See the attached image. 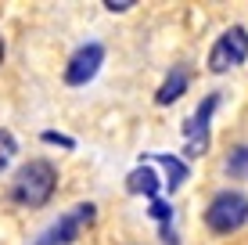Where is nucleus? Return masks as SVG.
Masks as SVG:
<instances>
[{"label":"nucleus","instance_id":"nucleus-8","mask_svg":"<svg viewBox=\"0 0 248 245\" xmlns=\"http://www.w3.org/2000/svg\"><path fill=\"white\" fill-rule=\"evenodd\" d=\"M187 83H191V72H187L184 65H176V69L166 76V83L158 87V94H155V105H173L176 98H184Z\"/></svg>","mask_w":248,"mask_h":245},{"label":"nucleus","instance_id":"nucleus-4","mask_svg":"<svg viewBox=\"0 0 248 245\" xmlns=\"http://www.w3.org/2000/svg\"><path fill=\"white\" fill-rule=\"evenodd\" d=\"M245 58H248V29L245 25H230L209 50V72H216V76L230 72L237 65H245Z\"/></svg>","mask_w":248,"mask_h":245},{"label":"nucleus","instance_id":"nucleus-11","mask_svg":"<svg viewBox=\"0 0 248 245\" xmlns=\"http://www.w3.org/2000/svg\"><path fill=\"white\" fill-rule=\"evenodd\" d=\"M15 151H18V145H15V137L7 130H0V173L11 166V159H15Z\"/></svg>","mask_w":248,"mask_h":245},{"label":"nucleus","instance_id":"nucleus-3","mask_svg":"<svg viewBox=\"0 0 248 245\" xmlns=\"http://www.w3.org/2000/svg\"><path fill=\"white\" fill-rule=\"evenodd\" d=\"M93 216H97V206H93V202H79V206L68 209L65 216H58L32 245H72L83 234V227L93 224Z\"/></svg>","mask_w":248,"mask_h":245},{"label":"nucleus","instance_id":"nucleus-6","mask_svg":"<svg viewBox=\"0 0 248 245\" xmlns=\"http://www.w3.org/2000/svg\"><path fill=\"white\" fill-rule=\"evenodd\" d=\"M101 65H105V47H101L97 40H90V44H83L72 58H68L65 83H68V87H83V83H90L93 76H97Z\"/></svg>","mask_w":248,"mask_h":245},{"label":"nucleus","instance_id":"nucleus-12","mask_svg":"<svg viewBox=\"0 0 248 245\" xmlns=\"http://www.w3.org/2000/svg\"><path fill=\"white\" fill-rule=\"evenodd\" d=\"M151 216H155L162 227H169V220H173V209H169L162 198H151Z\"/></svg>","mask_w":248,"mask_h":245},{"label":"nucleus","instance_id":"nucleus-9","mask_svg":"<svg viewBox=\"0 0 248 245\" xmlns=\"http://www.w3.org/2000/svg\"><path fill=\"white\" fill-rule=\"evenodd\" d=\"M126 191H130V195L155 198V195H158V177H155V170H151L148 163H140L130 177H126Z\"/></svg>","mask_w":248,"mask_h":245},{"label":"nucleus","instance_id":"nucleus-10","mask_svg":"<svg viewBox=\"0 0 248 245\" xmlns=\"http://www.w3.org/2000/svg\"><path fill=\"white\" fill-rule=\"evenodd\" d=\"M227 173H230V177H248V145L234 148V151L227 155Z\"/></svg>","mask_w":248,"mask_h":245},{"label":"nucleus","instance_id":"nucleus-5","mask_svg":"<svg viewBox=\"0 0 248 245\" xmlns=\"http://www.w3.org/2000/svg\"><path fill=\"white\" fill-rule=\"evenodd\" d=\"M219 108V94H205V101L194 108V115L184 123V133H187V159H198L205 155L209 148V119L212 112Z\"/></svg>","mask_w":248,"mask_h":245},{"label":"nucleus","instance_id":"nucleus-7","mask_svg":"<svg viewBox=\"0 0 248 245\" xmlns=\"http://www.w3.org/2000/svg\"><path fill=\"white\" fill-rule=\"evenodd\" d=\"M140 163H155V166H162L166 170V177H169V188H180V184L187 180V163L184 159H176V155H166V151H155V155H140Z\"/></svg>","mask_w":248,"mask_h":245},{"label":"nucleus","instance_id":"nucleus-15","mask_svg":"<svg viewBox=\"0 0 248 245\" xmlns=\"http://www.w3.org/2000/svg\"><path fill=\"white\" fill-rule=\"evenodd\" d=\"M0 62H4V36H0Z\"/></svg>","mask_w":248,"mask_h":245},{"label":"nucleus","instance_id":"nucleus-13","mask_svg":"<svg viewBox=\"0 0 248 245\" xmlns=\"http://www.w3.org/2000/svg\"><path fill=\"white\" fill-rule=\"evenodd\" d=\"M44 141H47V145H62V148H76V141H72V137H65V133H58V130H47V133H44Z\"/></svg>","mask_w":248,"mask_h":245},{"label":"nucleus","instance_id":"nucleus-14","mask_svg":"<svg viewBox=\"0 0 248 245\" xmlns=\"http://www.w3.org/2000/svg\"><path fill=\"white\" fill-rule=\"evenodd\" d=\"M105 7H108V11H130L133 4H130V0H108Z\"/></svg>","mask_w":248,"mask_h":245},{"label":"nucleus","instance_id":"nucleus-2","mask_svg":"<svg viewBox=\"0 0 248 245\" xmlns=\"http://www.w3.org/2000/svg\"><path fill=\"white\" fill-rule=\"evenodd\" d=\"M205 224L212 234H234L237 227L248 224V198L241 191H219L205 209Z\"/></svg>","mask_w":248,"mask_h":245},{"label":"nucleus","instance_id":"nucleus-1","mask_svg":"<svg viewBox=\"0 0 248 245\" xmlns=\"http://www.w3.org/2000/svg\"><path fill=\"white\" fill-rule=\"evenodd\" d=\"M58 191V170L47 159H29L11 180V202H18L25 209H40L54 198Z\"/></svg>","mask_w":248,"mask_h":245}]
</instances>
